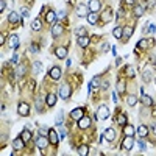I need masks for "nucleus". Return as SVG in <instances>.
I'll use <instances>...</instances> for the list:
<instances>
[{"mask_svg": "<svg viewBox=\"0 0 156 156\" xmlns=\"http://www.w3.org/2000/svg\"><path fill=\"white\" fill-rule=\"evenodd\" d=\"M88 22L91 25H94L95 22H97V13H89L88 14Z\"/></svg>", "mask_w": 156, "mask_h": 156, "instance_id": "obj_26", "label": "nucleus"}, {"mask_svg": "<svg viewBox=\"0 0 156 156\" xmlns=\"http://www.w3.org/2000/svg\"><path fill=\"white\" fill-rule=\"evenodd\" d=\"M77 14L80 16V17H88V6H84V5H80L78 8H77Z\"/></svg>", "mask_w": 156, "mask_h": 156, "instance_id": "obj_9", "label": "nucleus"}, {"mask_svg": "<svg viewBox=\"0 0 156 156\" xmlns=\"http://www.w3.org/2000/svg\"><path fill=\"white\" fill-rule=\"evenodd\" d=\"M102 19H103V22H109L112 19V14H111V9H105L103 14H102Z\"/></svg>", "mask_w": 156, "mask_h": 156, "instance_id": "obj_20", "label": "nucleus"}, {"mask_svg": "<svg viewBox=\"0 0 156 156\" xmlns=\"http://www.w3.org/2000/svg\"><path fill=\"white\" fill-rule=\"evenodd\" d=\"M141 102H142V103H144L145 106H151V105H153V98H151V97H148V95H145V94H142Z\"/></svg>", "mask_w": 156, "mask_h": 156, "instance_id": "obj_15", "label": "nucleus"}, {"mask_svg": "<svg viewBox=\"0 0 156 156\" xmlns=\"http://www.w3.org/2000/svg\"><path fill=\"white\" fill-rule=\"evenodd\" d=\"M127 102H128V105H130V106H134L136 103H137V98H136L134 95H130V97L127 98Z\"/></svg>", "mask_w": 156, "mask_h": 156, "instance_id": "obj_35", "label": "nucleus"}, {"mask_svg": "<svg viewBox=\"0 0 156 156\" xmlns=\"http://www.w3.org/2000/svg\"><path fill=\"white\" fill-rule=\"evenodd\" d=\"M13 147H14V150H22V148L25 147V141L22 137H17L13 141Z\"/></svg>", "mask_w": 156, "mask_h": 156, "instance_id": "obj_6", "label": "nucleus"}, {"mask_svg": "<svg viewBox=\"0 0 156 156\" xmlns=\"http://www.w3.org/2000/svg\"><path fill=\"white\" fill-rule=\"evenodd\" d=\"M89 9H91V13H97L100 9V2L98 0H91L89 2Z\"/></svg>", "mask_w": 156, "mask_h": 156, "instance_id": "obj_8", "label": "nucleus"}, {"mask_svg": "<svg viewBox=\"0 0 156 156\" xmlns=\"http://www.w3.org/2000/svg\"><path fill=\"white\" fill-rule=\"evenodd\" d=\"M31 28L35 30V31H39V30L42 28V24H41V21H39V19H35V21H33V25H31Z\"/></svg>", "mask_w": 156, "mask_h": 156, "instance_id": "obj_29", "label": "nucleus"}, {"mask_svg": "<svg viewBox=\"0 0 156 156\" xmlns=\"http://www.w3.org/2000/svg\"><path fill=\"white\" fill-rule=\"evenodd\" d=\"M137 133H139V136H141V137H145V136L148 134V128L145 127V125H141V127L137 128Z\"/></svg>", "mask_w": 156, "mask_h": 156, "instance_id": "obj_22", "label": "nucleus"}, {"mask_svg": "<svg viewBox=\"0 0 156 156\" xmlns=\"http://www.w3.org/2000/svg\"><path fill=\"white\" fill-rule=\"evenodd\" d=\"M5 6H6V3H5V0H2V2H0V11H5Z\"/></svg>", "mask_w": 156, "mask_h": 156, "instance_id": "obj_45", "label": "nucleus"}, {"mask_svg": "<svg viewBox=\"0 0 156 156\" xmlns=\"http://www.w3.org/2000/svg\"><path fill=\"white\" fill-rule=\"evenodd\" d=\"M78 153L80 155H83V156H86L89 153V148H88V145H81V147L78 148Z\"/></svg>", "mask_w": 156, "mask_h": 156, "instance_id": "obj_33", "label": "nucleus"}, {"mask_svg": "<svg viewBox=\"0 0 156 156\" xmlns=\"http://www.w3.org/2000/svg\"><path fill=\"white\" fill-rule=\"evenodd\" d=\"M8 21L11 22V24H16V22H19V14H17V13H9Z\"/></svg>", "mask_w": 156, "mask_h": 156, "instance_id": "obj_28", "label": "nucleus"}, {"mask_svg": "<svg viewBox=\"0 0 156 156\" xmlns=\"http://www.w3.org/2000/svg\"><path fill=\"white\" fill-rule=\"evenodd\" d=\"M112 35H114V38H122L123 36V28H120V27H117V28L112 30Z\"/></svg>", "mask_w": 156, "mask_h": 156, "instance_id": "obj_27", "label": "nucleus"}, {"mask_svg": "<svg viewBox=\"0 0 156 156\" xmlns=\"http://www.w3.org/2000/svg\"><path fill=\"white\" fill-rule=\"evenodd\" d=\"M98 84H100V77H95L91 83H89V91H91L92 88H98Z\"/></svg>", "mask_w": 156, "mask_h": 156, "instance_id": "obj_30", "label": "nucleus"}, {"mask_svg": "<svg viewBox=\"0 0 156 156\" xmlns=\"http://www.w3.org/2000/svg\"><path fill=\"white\" fill-rule=\"evenodd\" d=\"M9 45H11L13 48H17L19 47V38L16 35H13L11 38H9Z\"/></svg>", "mask_w": 156, "mask_h": 156, "instance_id": "obj_18", "label": "nucleus"}, {"mask_svg": "<svg viewBox=\"0 0 156 156\" xmlns=\"http://www.w3.org/2000/svg\"><path fill=\"white\" fill-rule=\"evenodd\" d=\"M36 109H38L39 112H42V100H41V98L36 100Z\"/></svg>", "mask_w": 156, "mask_h": 156, "instance_id": "obj_38", "label": "nucleus"}, {"mask_svg": "<svg viewBox=\"0 0 156 156\" xmlns=\"http://www.w3.org/2000/svg\"><path fill=\"white\" fill-rule=\"evenodd\" d=\"M21 137L24 139L25 142H28L30 139H31V133H30V128H25V130L21 133Z\"/></svg>", "mask_w": 156, "mask_h": 156, "instance_id": "obj_17", "label": "nucleus"}, {"mask_svg": "<svg viewBox=\"0 0 156 156\" xmlns=\"http://www.w3.org/2000/svg\"><path fill=\"white\" fill-rule=\"evenodd\" d=\"M89 125H91V119L86 117V116H83V117L78 120V127H80V128H83V130H84V128H88Z\"/></svg>", "mask_w": 156, "mask_h": 156, "instance_id": "obj_7", "label": "nucleus"}, {"mask_svg": "<svg viewBox=\"0 0 156 156\" xmlns=\"http://www.w3.org/2000/svg\"><path fill=\"white\" fill-rule=\"evenodd\" d=\"M48 139H50L52 144H58L59 142V136L56 134L55 130H48Z\"/></svg>", "mask_w": 156, "mask_h": 156, "instance_id": "obj_10", "label": "nucleus"}, {"mask_svg": "<svg viewBox=\"0 0 156 156\" xmlns=\"http://www.w3.org/2000/svg\"><path fill=\"white\" fill-rule=\"evenodd\" d=\"M59 133H61V139H64L66 137V130H64V128H61V131H59Z\"/></svg>", "mask_w": 156, "mask_h": 156, "instance_id": "obj_49", "label": "nucleus"}, {"mask_svg": "<svg viewBox=\"0 0 156 156\" xmlns=\"http://www.w3.org/2000/svg\"><path fill=\"white\" fill-rule=\"evenodd\" d=\"M35 70H36V72L41 70V62H39V61H36V62H35Z\"/></svg>", "mask_w": 156, "mask_h": 156, "instance_id": "obj_44", "label": "nucleus"}, {"mask_svg": "<svg viewBox=\"0 0 156 156\" xmlns=\"http://www.w3.org/2000/svg\"><path fill=\"white\" fill-rule=\"evenodd\" d=\"M150 80H151V72H150V70H145V74H144V81L148 83Z\"/></svg>", "mask_w": 156, "mask_h": 156, "instance_id": "obj_36", "label": "nucleus"}, {"mask_svg": "<svg viewBox=\"0 0 156 156\" xmlns=\"http://www.w3.org/2000/svg\"><path fill=\"white\" fill-rule=\"evenodd\" d=\"M66 55H67V50H66L64 47H59V48H56V56H58L59 59L66 58Z\"/></svg>", "mask_w": 156, "mask_h": 156, "instance_id": "obj_21", "label": "nucleus"}, {"mask_svg": "<svg viewBox=\"0 0 156 156\" xmlns=\"http://www.w3.org/2000/svg\"><path fill=\"white\" fill-rule=\"evenodd\" d=\"M105 137L108 139V141H114V137H116V131L112 130V128H108V130L105 131Z\"/></svg>", "mask_w": 156, "mask_h": 156, "instance_id": "obj_16", "label": "nucleus"}, {"mask_svg": "<svg viewBox=\"0 0 156 156\" xmlns=\"http://www.w3.org/2000/svg\"><path fill=\"white\" fill-rule=\"evenodd\" d=\"M30 52H31V53H38L39 52V45L38 44H31V45H30Z\"/></svg>", "mask_w": 156, "mask_h": 156, "instance_id": "obj_37", "label": "nucleus"}, {"mask_svg": "<svg viewBox=\"0 0 156 156\" xmlns=\"http://www.w3.org/2000/svg\"><path fill=\"white\" fill-rule=\"evenodd\" d=\"M117 92H119V94L125 92V81H119L117 83Z\"/></svg>", "mask_w": 156, "mask_h": 156, "instance_id": "obj_34", "label": "nucleus"}, {"mask_svg": "<svg viewBox=\"0 0 156 156\" xmlns=\"http://www.w3.org/2000/svg\"><path fill=\"white\" fill-rule=\"evenodd\" d=\"M142 14H144V8H142L141 5H136L134 6V16L136 17H141Z\"/></svg>", "mask_w": 156, "mask_h": 156, "instance_id": "obj_31", "label": "nucleus"}, {"mask_svg": "<svg viewBox=\"0 0 156 156\" xmlns=\"http://www.w3.org/2000/svg\"><path fill=\"white\" fill-rule=\"evenodd\" d=\"M125 2H127L128 5H133V3H134V0H125Z\"/></svg>", "mask_w": 156, "mask_h": 156, "instance_id": "obj_52", "label": "nucleus"}, {"mask_svg": "<svg viewBox=\"0 0 156 156\" xmlns=\"http://www.w3.org/2000/svg\"><path fill=\"white\" fill-rule=\"evenodd\" d=\"M139 147H141V150H145V147H147V145H145V142L142 141V139L139 141Z\"/></svg>", "mask_w": 156, "mask_h": 156, "instance_id": "obj_46", "label": "nucleus"}, {"mask_svg": "<svg viewBox=\"0 0 156 156\" xmlns=\"http://www.w3.org/2000/svg\"><path fill=\"white\" fill-rule=\"evenodd\" d=\"M50 77L53 80H59V78H61V69H59V67H53L50 70Z\"/></svg>", "mask_w": 156, "mask_h": 156, "instance_id": "obj_11", "label": "nucleus"}, {"mask_svg": "<svg viewBox=\"0 0 156 156\" xmlns=\"http://www.w3.org/2000/svg\"><path fill=\"white\" fill-rule=\"evenodd\" d=\"M109 117V109H108V106H100L98 108V111H97V119H100V120H105V119H108Z\"/></svg>", "mask_w": 156, "mask_h": 156, "instance_id": "obj_2", "label": "nucleus"}, {"mask_svg": "<svg viewBox=\"0 0 156 156\" xmlns=\"http://www.w3.org/2000/svg\"><path fill=\"white\" fill-rule=\"evenodd\" d=\"M17 111H19V114L22 116V117H27V116L30 114V106L28 103H25V102H21L17 106Z\"/></svg>", "mask_w": 156, "mask_h": 156, "instance_id": "obj_3", "label": "nucleus"}, {"mask_svg": "<svg viewBox=\"0 0 156 156\" xmlns=\"http://www.w3.org/2000/svg\"><path fill=\"white\" fill-rule=\"evenodd\" d=\"M52 35L55 36V38H58L59 35H62V25H53V28H52Z\"/></svg>", "mask_w": 156, "mask_h": 156, "instance_id": "obj_12", "label": "nucleus"}, {"mask_svg": "<svg viewBox=\"0 0 156 156\" xmlns=\"http://www.w3.org/2000/svg\"><path fill=\"white\" fill-rule=\"evenodd\" d=\"M55 19H56V13L48 11V13H47V16H45V21H47L48 24H52V22H55Z\"/></svg>", "mask_w": 156, "mask_h": 156, "instance_id": "obj_25", "label": "nucleus"}, {"mask_svg": "<svg viewBox=\"0 0 156 156\" xmlns=\"http://www.w3.org/2000/svg\"><path fill=\"white\" fill-rule=\"evenodd\" d=\"M24 72H25V69H24V67H19L16 74H17V75H22V74H24Z\"/></svg>", "mask_w": 156, "mask_h": 156, "instance_id": "obj_47", "label": "nucleus"}, {"mask_svg": "<svg viewBox=\"0 0 156 156\" xmlns=\"http://www.w3.org/2000/svg\"><path fill=\"white\" fill-rule=\"evenodd\" d=\"M81 117H83V109H81V108H75L74 111H72V119L80 120Z\"/></svg>", "mask_w": 156, "mask_h": 156, "instance_id": "obj_13", "label": "nucleus"}, {"mask_svg": "<svg viewBox=\"0 0 156 156\" xmlns=\"http://www.w3.org/2000/svg\"><path fill=\"white\" fill-rule=\"evenodd\" d=\"M62 117H64V116H62V111H59L58 119H56V125H61L62 123Z\"/></svg>", "mask_w": 156, "mask_h": 156, "instance_id": "obj_40", "label": "nucleus"}, {"mask_svg": "<svg viewBox=\"0 0 156 156\" xmlns=\"http://www.w3.org/2000/svg\"><path fill=\"white\" fill-rule=\"evenodd\" d=\"M0 44H5V35H0Z\"/></svg>", "mask_w": 156, "mask_h": 156, "instance_id": "obj_48", "label": "nucleus"}, {"mask_svg": "<svg viewBox=\"0 0 156 156\" xmlns=\"http://www.w3.org/2000/svg\"><path fill=\"white\" fill-rule=\"evenodd\" d=\"M88 44H89V38H88V36H80V38H78V45H80V47L84 48V47H88Z\"/></svg>", "mask_w": 156, "mask_h": 156, "instance_id": "obj_14", "label": "nucleus"}, {"mask_svg": "<svg viewBox=\"0 0 156 156\" xmlns=\"http://www.w3.org/2000/svg\"><path fill=\"white\" fill-rule=\"evenodd\" d=\"M117 123L119 125H127V117H125V114H117Z\"/></svg>", "mask_w": 156, "mask_h": 156, "instance_id": "obj_32", "label": "nucleus"}, {"mask_svg": "<svg viewBox=\"0 0 156 156\" xmlns=\"http://www.w3.org/2000/svg\"><path fill=\"white\" fill-rule=\"evenodd\" d=\"M13 62H14V64H17V55L13 56Z\"/></svg>", "mask_w": 156, "mask_h": 156, "instance_id": "obj_50", "label": "nucleus"}, {"mask_svg": "<svg viewBox=\"0 0 156 156\" xmlns=\"http://www.w3.org/2000/svg\"><path fill=\"white\" fill-rule=\"evenodd\" d=\"M127 77H134V69H131L130 67V66H128V67H127Z\"/></svg>", "mask_w": 156, "mask_h": 156, "instance_id": "obj_39", "label": "nucleus"}, {"mask_svg": "<svg viewBox=\"0 0 156 156\" xmlns=\"http://www.w3.org/2000/svg\"><path fill=\"white\" fill-rule=\"evenodd\" d=\"M133 31H134V30H133V27L131 25H127L123 28V36H122V38H131Z\"/></svg>", "mask_w": 156, "mask_h": 156, "instance_id": "obj_19", "label": "nucleus"}, {"mask_svg": "<svg viewBox=\"0 0 156 156\" xmlns=\"http://www.w3.org/2000/svg\"><path fill=\"white\" fill-rule=\"evenodd\" d=\"M21 11H22V14H24L25 17H28V16H30V11H28V8H22Z\"/></svg>", "mask_w": 156, "mask_h": 156, "instance_id": "obj_43", "label": "nucleus"}, {"mask_svg": "<svg viewBox=\"0 0 156 156\" xmlns=\"http://www.w3.org/2000/svg\"><path fill=\"white\" fill-rule=\"evenodd\" d=\"M133 145H134V139H133V136H127V137L123 139V142H122V150L130 151L133 148Z\"/></svg>", "mask_w": 156, "mask_h": 156, "instance_id": "obj_1", "label": "nucleus"}, {"mask_svg": "<svg viewBox=\"0 0 156 156\" xmlns=\"http://www.w3.org/2000/svg\"><path fill=\"white\" fill-rule=\"evenodd\" d=\"M137 47H147V41H145V39H142V41H139V44H137Z\"/></svg>", "mask_w": 156, "mask_h": 156, "instance_id": "obj_42", "label": "nucleus"}, {"mask_svg": "<svg viewBox=\"0 0 156 156\" xmlns=\"http://www.w3.org/2000/svg\"><path fill=\"white\" fill-rule=\"evenodd\" d=\"M70 94H72V89L69 88L67 84H64V86L59 88V95H61L62 98H69V97H70Z\"/></svg>", "mask_w": 156, "mask_h": 156, "instance_id": "obj_4", "label": "nucleus"}, {"mask_svg": "<svg viewBox=\"0 0 156 156\" xmlns=\"http://www.w3.org/2000/svg\"><path fill=\"white\" fill-rule=\"evenodd\" d=\"M45 102H47L48 106H53V105L56 103V95L55 94H48L47 95V100H45Z\"/></svg>", "mask_w": 156, "mask_h": 156, "instance_id": "obj_24", "label": "nucleus"}, {"mask_svg": "<svg viewBox=\"0 0 156 156\" xmlns=\"http://www.w3.org/2000/svg\"><path fill=\"white\" fill-rule=\"evenodd\" d=\"M151 131H153V134H156V123L151 125Z\"/></svg>", "mask_w": 156, "mask_h": 156, "instance_id": "obj_51", "label": "nucleus"}, {"mask_svg": "<svg viewBox=\"0 0 156 156\" xmlns=\"http://www.w3.org/2000/svg\"><path fill=\"white\" fill-rule=\"evenodd\" d=\"M48 141H50V139H47L45 136H39V137L36 139V144H38V147L41 148V150H44V148L48 145Z\"/></svg>", "mask_w": 156, "mask_h": 156, "instance_id": "obj_5", "label": "nucleus"}, {"mask_svg": "<svg viewBox=\"0 0 156 156\" xmlns=\"http://www.w3.org/2000/svg\"><path fill=\"white\" fill-rule=\"evenodd\" d=\"M123 133H125V136H133L134 134V128H133V125H125Z\"/></svg>", "mask_w": 156, "mask_h": 156, "instance_id": "obj_23", "label": "nucleus"}, {"mask_svg": "<svg viewBox=\"0 0 156 156\" xmlns=\"http://www.w3.org/2000/svg\"><path fill=\"white\" fill-rule=\"evenodd\" d=\"M75 33H77V35L78 36H84V28H77V30H75Z\"/></svg>", "mask_w": 156, "mask_h": 156, "instance_id": "obj_41", "label": "nucleus"}]
</instances>
